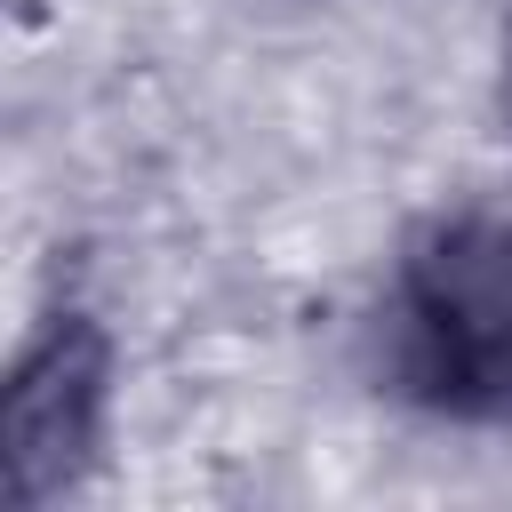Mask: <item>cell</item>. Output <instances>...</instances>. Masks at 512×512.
<instances>
[{
  "label": "cell",
  "mask_w": 512,
  "mask_h": 512,
  "mask_svg": "<svg viewBox=\"0 0 512 512\" xmlns=\"http://www.w3.org/2000/svg\"><path fill=\"white\" fill-rule=\"evenodd\" d=\"M408 376L448 408H512V216L440 224L408 264Z\"/></svg>",
  "instance_id": "cell-1"
},
{
  "label": "cell",
  "mask_w": 512,
  "mask_h": 512,
  "mask_svg": "<svg viewBox=\"0 0 512 512\" xmlns=\"http://www.w3.org/2000/svg\"><path fill=\"white\" fill-rule=\"evenodd\" d=\"M96 416H104V344L80 320H64L24 352L8 384V488L24 504L56 496L88 464Z\"/></svg>",
  "instance_id": "cell-2"
},
{
  "label": "cell",
  "mask_w": 512,
  "mask_h": 512,
  "mask_svg": "<svg viewBox=\"0 0 512 512\" xmlns=\"http://www.w3.org/2000/svg\"><path fill=\"white\" fill-rule=\"evenodd\" d=\"M504 104H512V88H504Z\"/></svg>",
  "instance_id": "cell-3"
}]
</instances>
